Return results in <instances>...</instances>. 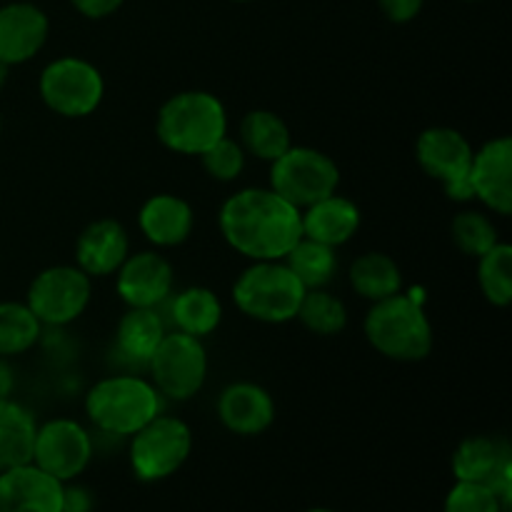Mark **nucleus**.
Segmentation results:
<instances>
[{
	"mask_svg": "<svg viewBox=\"0 0 512 512\" xmlns=\"http://www.w3.org/2000/svg\"><path fill=\"white\" fill-rule=\"evenodd\" d=\"M225 243L248 260H283L303 238L300 208L270 188H243L218 215Z\"/></svg>",
	"mask_w": 512,
	"mask_h": 512,
	"instance_id": "f257e3e1",
	"label": "nucleus"
},
{
	"mask_svg": "<svg viewBox=\"0 0 512 512\" xmlns=\"http://www.w3.org/2000/svg\"><path fill=\"white\" fill-rule=\"evenodd\" d=\"M155 133L173 153L203 155L228 135V113L218 95L208 90H183L160 105Z\"/></svg>",
	"mask_w": 512,
	"mask_h": 512,
	"instance_id": "f03ea898",
	"label": "nucleus"
},
{
	"mask_svg": "<svg viewBox=\"0 0 512 512\" xmlns=\"http://www.w3.org/2000/svg\"><path fill=\"white\" fill-rule=\"evenodd\" d=\"M363 330L368 343L395 363H418L433 350V325L413 295L395 293L370 305Z\"/></svg>",
	"mask_w": 512,
	"mask_h": 512,
	"instance_id": "7ed1b4c3",
	"label": "nucleus"
},
{
	"mask_svg": "<svg viewBox=\"0 0 512 512\" xmlns=\"http://www.w3.org/2000/svg\"><path fill=\"white\" fill-rule=\"evenodd\" d=\"M163 395L150 380L138 375L103 378L85 395V415L98 430L118 438H130L145 423L160 415Z\"/></svg>",
	"mask_w": 512,
	"mask_h": 512,
	"instance_id": "20e7f679",
	"label": "nucleus"
},
{
	"mask_svg": "<svg viewBox=\"0 0 512 512\" xmlns=\"http://www.w3.org/2000/svg\"><path fill=\"white\" fill-rule=\"evenodd\" d=\"M305 288L285 260H253L233 283V300L250 320L283 325L295 320Z\"/></svg>",
	"mask_w": 512,
	"mask_h": 512,
	"instance_id": "39448f33",
	"label": "nucleus"
},
{
	"mask_svg": "<svg viewBox=\"0 0 512 512\" xmlns=\"http://www.w3.org/2000/svg\"><path fill=\"white\" fill-rule=\"evenodd\" d=\"M38 90L43 103L60 118H85L98 110L105 95L103 73L90 60L63 55L40 73Z\"/></svg>",
	"mask_w": 512,
	"mask_h": 512,
	"instance_id": "423d86ee",
	"label": "nucleus"
},
{
	"mask_svg": "<svg viewBox=\"0 0 512 512\" xmlns=\"http://www.w3.org/2000/svg\"><path fill=\"white\" fill-rule=\"evenodd\" d=\"M190 450L193 433L188 423L160 413L130 435V468L143 483H158L183 468Z\"/></svg>",
	"mask_w": 512,
	"mask_h": 512,
	"instance_id": "0eeeda50",
	"label": "nucleus"
},
{
	"mask_svg": "<svg viewBox=\"0 0 512 512\" xmlns=\"http://www.w3.org/2000/svg\"><path fill=\"white\" fill-rule=\"evenodd\" d=\"M338 185L340 170L333 158L308 145H290L270 163V190L300 210L333 195Z\"/></svg>",
	"mask_w": 512,
	"mask_h": 512,
	"instance_id": "6e6552de",
	"label": "nucleus"
},
{
	"mask_svg": "<svg viewBox=\"0 0 512 512\" xmlns=\"http://www.w3.org/2000/svg\"><path fill=\"white\" fill-rule=\"evenodd\" d=\"M150 373L155 385L163 398L183 400L195 398L203 390L205 378H208V353L200 338H193L188 333H165L155 353L148 360Z\"/></svg>",
	"mask_w": 512,
	"mask_h": 512,
	"instance_id": "1a4fd4ad",
	"label": "nucleus"
},
{
	"mask_svg": "<svg viewBox=\"0 0 512 512\" xmlns=\"http://www.w3.org/2000/svg\"><path fill=\"white\" fill-rule=\"evenodd\" d=\"M93 295V278L78 265H50L40 270L28 288V308L40 325L63 328L85 313Z\"/></svg>",
	"mask_w": 512,
	"mask_h": 512,
	"instance_id": "9d476101",
	"label": "nucleus"
},
{
	"mask_svg": "<svg viewBox=\"0 0 512 512\" xmlns=\"http://www.w3.org/2000/svg\"><path fill=\"white\" fill-rule=\"evenodd\" d=\"M473 145L460 130L435 125L423 130L415 143V158L428 178L438 180L450 200H473L470 190V165H473Z\"/></svg>",
	"mask_w": 512,
	"mask_h": 512,
	"instance_id": "9b49d317",
	"label": "nucleus"
},
{
	"mask_svg": "<svg viewBox=\"0 0 512 512\" xmlns=\"http://www.w3.org/2000/svg\"><path fill=\"white\" fill-rule=\"evenodd\" d=\"M93 460V438L70 418H53L38 425L33 445V465L60 483H73Z\"/></svg>",
	"mask_w": 512,
	"mask_h": 512,
	"instance_id": "f8f14e48",
	"label": "nucleus"
},
{
	"mask_svg": "<svg viewBox=\"0 0 512 512\" xmlns=\"http://www.w3.org/2000/svg\"><path fill=\"white\" fill-rule=\"evenodd\" d=\"M453 475L463 483H483L498 493L500 503L510 512L512 503V458L508 443L498 438H468L455 448Z\"/></svg>",
	"mask_w": 512,
	"mask_h": 512,
	"instance_id": "ddd939ff",
	"label": "nucleus"
},
{
	"mask_svg": "<svg viewBox=\"0 0 512 512\" xmlns=\"http://www.w3.org/2000/svg\"><path fill=\"white\" fill-rule=\"evenodd\" d=\"M115 290L128 308H158L173 293V265L155 250L128 255L115 270Z\"/></svg>",
	"mask_w": 512,
	"mask_h": 512,
	"instance_id": "4468645a",
	"label": "nucleus"
},
{
	"mask_svg": "<svg viewBox=\"0 0 512 512\" xmlns=\"http://www.w3.org/2000/svg\"><path fill=\"white\" fill-rule=\"evenodd\" d=\"M473 198L495 215L512 213V140L508 135L488 140L473 153L470 165Z\"/></svg>",
	"mask_w": 512,
	"mask_h": 512,
	"instance_id": "2eb2a0df",
	"label": "nucleus"
},
{
	"mask_svg": "<svg viewBox=\"0 0 512 512\" xmlns=\"http://www.w3.org/2000/svg\"><path fill=\"white\" fill-rule=\"evenodd\" d=\"M50 35L45 10L33 3H8L0 8V63L23 65L43 50Z\"/></svg>",
	"mask_w": 512,
	"mask_h": 512,
	"instance_id": "dca6fc26",
	"label": "nucleus"
},
{
	"mask_svg": "<svg viewBox=\"0 0 512 512\" xmlns=\"http://www.w3.org/2000/svg\"><path fill=\"white\" fill-rule=\"evenodd\" d=\"M60 480L38 465H18L0 473V512H63Z\"/></svg>",
	"mask_w": 512,
	"mask_h": 512,
	"instance_id": "f3484780",
	"label": "nucleus"
},
{
	"mask_svg": "<svg viewBox=\"0 0 512 512\" xmlns=\"http://www.w3.org/2000/svg\"><path fill=\"white\" fill-rule=\"evenodd\" d=\"M130 255L128 230L113 218L93 220L83 228L75 243V265L90 278L113 275Z\"/></svg>",
	"mask_w": 512,
	"mask_h": 512,
	"instance_id": "a211bd4d",
	"label": "nucleus"
},
{
	"mask_svg": "<svg viewBox=\"0 0 512 512\" xmlns=\"http://www.w3.org/2000/svg\"><path fill=\"white\" fill-rule=\"evenodd\" d=\"M218 418L230 433L253 438L265 433L275 420L273 395L258 383H230L218 398Z\"/></svg>",
	"mask_w": 512,
	"mask_h": 512,
	"instance_id": "6ab92c4d",
	"label": "nucleus"
},
{
	"mask_svg": "<svg viewBox=\"0 0 512 512\" xmlns=\"http://www.w3.org/2000/svg\"><path fill=\"white\" fill-rule=\"evenodd\" d=\"M195 215L185 198L158 193L143 203L138 213V228L155 248H175L193 233Z\"/></svg>",
	"mask_w": 512,
	"mask_h": 512,
	"instance_id": "aec40b11",
	"label": "nucleus"
},
{
	"mask_svg": "<svg viewBox=\"0 0 512 512\" xmlns=\"http://www.w3.org/2000/svg\"><path fill=\"white\" fill-rule=\"evenodd\" d=\"M300 223H303V238L340 248L358 233L360 210L353 200L333 193L300 210Z\"/></svg>",
	"mask_w": 512,
	"mask_h": 512,
	"instance_id": "412c9836",
	"label": "nucleus"
},
{
	"mask_svg": "<svg viewBox=\"0 0 512 512\" xmlns=\"http://www.w3.org/2000/svg\"><path fill=\"white\" fill-rule=\"evenodd\" d=\"M38 423L25 405L0 400V473L33 463V445Z\"/></svg>",
	"mask_w": 512,
	"mask_h": 512,
	"instance_id": "4be33fe9",
	"label": "nucleus"
},
{
	"mask_svg": "<svg viewBox=\"0 0 512 512\" xmlns=\"http://www.w3.org/2000/svg\"><path fill=\"white\" fill-rule=\"evenodd\" d=\"M170 315H173L175 330L203 340L205 335L218 330L220 320H223V303L210 288L193 285L175 295L170 303Z\"/></svg>",
	"mask_w": 512,
	"mask_h": 512,
	"instance_id": "5701e85b",
	"label": "nucleus"
},
{
	"mask_svg": "<svg viewBox=\"0 0 512 512\" xmlns=\"http://www.w3.org/2000/svg\"><path fill=\"white\" fill-rule=\"evenodd\" d=\"M240 145L245 153L255 155L258 160L273 163L293 145L290 128L273 110H250L240 120Z\"/></svg>",
	"mask_w": 512,
	"mask_h": 512,
	"instance_id": "b1692460",
	"label": "nucleus"
},
{
	"mask_svg": "<svg viewBox=\"0 0 512 512\" xmlns=\"http://www.w3.org/2000/svg\"><path fill=\"white\" fill-rule=\"evenodd\" d=\"M165 333L168 330L155 308H128V313L118 323L115 345L133 363H148Z\"/></svg>",
	"mask_w": 512,
	"mask_h": 512,
	"instance_id": "393cba45",
	"label": "nucleus"
},
{
	"mask_svg": "<svg viewBox=\"0 0 512 512\" xmlns=\"http://www.w3.org/2000/svg\"><path fill=\"white\" fill-rule=\"evenodd\" d=\"M348 278L355 293L370 303L390 298L403 288V273H400L398 263L390 255L375 253V250L353 260Z\"/></svg>",
	"mask_w": 512,
	"mask_h": 512,
	"instance_id": "a878e982",
	"label": "nucleus"
},
{
	"mask_svg": "<svg viewBox=\"0 0 512 512\" xmlns=\"http://www.w3.org/2000/svg\"><path fill=\"white\" fill-rule=\"evenodd\" d=\"M283 260L293 270L295 278L303 283L305 290L328 288L330 280L335 278V270H338L335 248L310 238H300Z\"/></svg>",
	"mask_w": 512,
	"mask_h": 512,
	"instance_id": "bb28decb",
	"label": "nucleus"
},
{
	"mask_svg": "<svg viewBox=\"0 0 512 512\" xmlns=\"http://www.w3.org/2000/svg\"><path fill=\"white\" fill-rule=\"evenodd\" d=\"M40 333L43 325L28 303H15V300L0 303V358L28 353L40 340Z\"/></svg>",
	"mask_w": 512,
	"mask_h": 512,
	"instance_id": "cd10ccee",
	"label": "nucleus"
},
{
	"mask_svg": "<svg viewBox=\"0 0 512 512\" xmlns=\"http://www.w3.org/2000/svg\"><path fill=\"white\" fill-rule=\"evenodd\" d=\"M295 318L315 335H338L348 325V308L328 288L305 290Z\"/></svg>",
	"mask_w": 512,
	"mask_h": 512,
	"instance_id": "c85d7f7f",
	"label": "nucleus"
},
{
	"mask_svg": "<svg viewBox=\"0 0 512 512\" xmlns=\"http://www.w3.org/2000/svg\"><path fill=\"white\" fill-rule=\"evenodd\" d=\"M478 283L485 300L495 308H508L512 303V248L498 243L478 258Z\"/></svg>",
	"mask_w": 512,
	"mask_h": 512,
	"instance_id": "c756f323",
	"label": "nucleus"
},
{
	"mask_svg": "<svg viewBox=\"0 0 512 512\" xmlns=\"http://www.w3.org/2000/svg\"><path fill=\"white\" fill-rule=\"evenodd\" d=\"M450 235H453L455 248L470 258H480L488 253L493 245L500 243L498 225L480 210H463L455 215L453 225H450Z\"/></svg>",
	"mask_w": 512,
	"mask_h": 512,
	"instance_id": "7c9ffc66",
	"label": "nucleus"
},
{
	"mask_svg": "<svg viewBox=\"0 0 512 512\" xmlns=\"http://www.w3.org/2000/svg\"><path fill=\"white\" fill-rule=\"evenodd\" d=\"M245 150L243 145L230 140L228 135L220 138L218 143L210 145L203 155H198L203 160L205 173L213 180H220V183H233V180L240 178V173L245 170Z\"/></svg>",
	"mask_w": 512,
	"mask_h": 512,
	"instance_id": "2f4dec72",
	"label": "nucleus"
},
{
	"mask_svg": "<svg viewBox=\"0 0 512 512\" xmlns=\"http://www.w3.org/2000/svg\"><path fill=\"white\" fill-rule=\"evenodd\" d=\"M443 512H508L500 503L498 493L483 483H463L455 480L450 493L445 495Z\"/></svg>",
	"mask_w": 512,
	"mask_h": 512,
	"instance_id": "473e14b6",
	"label": "nucleus"
},
{
	"mask_svg": "<svg viewBox=\"0 0 512 512\" xmlns=\"http://www.w3.org/2000/svg\"><path fill=\"white\" fill-rule=\"evenodd\" d=\"M423 5H425V0H378L380 13H383L385 18L395 25L410 23V20L418 18L420 10H423Z\"/></svg>",
	"mask_w": 512,
	"mask_h": 512,
	"instance_id": "72a5a7b5",
	"label": "nucleus"
},
{
	"mask_svg": "<svg viewBox=\"0 0 512 512\" xmlns=\"http://www.w3.org/2000/svg\"><path fill=\"white\" fill-rule=\"evenodd\" d=\"M70 3H73V8L78 10L83 18L103 20L110 18L113 13H118L120 5H123L125 0H70Z\"/></svg>",
	"mask_w": 512,
	"mask_h": 512,
	"instance_id": "f704fd0d",
	"label": "nucleus"
},
{
	"mask_svg": "<svg viewBox=\"0 0 512 512\" xmlns=\"http://www.w3.org/2000/svg\"><path fill=\"white\" fill-rule=\"evenodd\" d=\"M93 508V500H90V493L85 488H78V485H68L63 488V512H90Z\"/></svg>",
	"mask_w": 512,
	"mask_h": 512,
	"instance_id": "c9c22d12",
	"label": "nucleus"
},
{
	"mask_svg": "<svg viewBox=\"0 0 512 512\" xmlns=\"http://www.w3.org/2000/svg\"><path fill=\"white\" fill-rule=\"evenodd\" d=\"M13 370L8 368V363H5V358H0V400L3 398H10V393H13Z\"/></svg>",
	"mask_w": 512,
	"mask_h": 512,
	"instance_id": "e433bc0d",
	"label": "nucleus"
},
{
	"mask_svg": "<svg viewBox=\"0 0 512 512\" xmlns=\"http://www.w3.org/2000/svg\"><path fill=\"white\" fill-rule=\"evenodd\" d=\"M5 78H8V65H3V63H0V90H3V85H5Z\"/></svg>",
	"mask_w": 512,
	"mask_h": 512,
	"instance_id": "4c0bfd02",
	"label": "nucleus"
},
{
	"mask_svg": "<svg viewBox=\"0 0 512 512\" xmlns=\"http://www.w3.org/2000/svg\"><path fill=\"white\" fill-rule=\"evenodd\" d=\"M305 512H335V510H328V508H313V510H305Z\"/></svg>",
	"mask_w": 512,
	"mask_h": 512,
	"instance_id": "58836bf2",
	"label": "nucleus"
},
{
	"mask_svg": "<svg viewBox=\"0 0 512 512\" xmlns=\"http://www.w3.org/2000/svg\"><path fill=\"white\" fill-rule=\"evenodd\" d=\"M233 3H248V0H233Z\"/></svg>",
	"mask_w": 512,
	"mask_h": 512,
	"instance_id": "ea45409f",
	"label": "nucleus"
},
{
	"mask_svg": "<svg viewBox=\"0 0 512 512\" xmlns=\"http://www.w3.org/2000/svg\"><path fill=\"white\" fill-rule=\"evenodd\" d=\"M0 128H3V118H0Z\"/></svg>",
	"mask_w": 512,
	"mask_h": 512,
	"instance_id": "a19ab883",
	"label": "nucleus"
},
{
	"mask_svg": "<svg viewBox=\"0 0 512 512\" xmlns=\"http://www.w3.org/2000/svg\"><path fill=\"white\" fill-rule=\"evenodd\" d=\"M468 3H478V0H468Z\"/></svg>",
	"mask_w": 512,
	"mask_h": 512,
	"instance_id": "79ce46f5",
	"label": "nucleus"
}]
</instances>
